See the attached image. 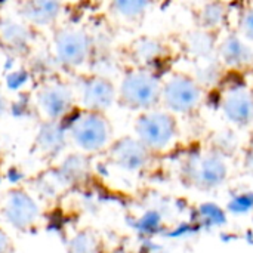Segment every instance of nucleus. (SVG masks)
<instances>
[{
	"label": "nucleus",
	"instance_id": "obj_19",
	"mask_svg": "<svg viewBox=\"0 0 253 253\" xmlns=\"http://www.w3.org/2000/svg\"><path fill=\"white\" fill-rule=\"evenodd\" d=\"M228 7L224 0H209L197 12L199 28L219 34L228 21Z\"/></svg>",
	"mask_w": 253,
	"mask_h": 253
},
{
	"label": "nucleus",
	"instance_id": "obj_27",
	"mask_svg": "<svg viewBox=\"0 0 253 253\" xmlns=\"http://www.w3.org/2000/svg\"><path fill=\"white\" fill-rule=\"evenodd\" d=\"M0 253H13V242L7 231L0 227Z\"/></svg>",
	"mask_w": 253,
	"mask_h": 253
},
{
	"label": "nucleus",
	"instance_id": "obj_4",
	"mask_svg": "<svg viewBox=\"0 0 253 253\" xmlns=\"http://www.w3.org/2000/svg\"><path fill=\"white\" fill-rule=\"evenodd\" d=\"M206 87L187 71L170 70L162 74L160 107L173 116H191L205 102Z\"/></svg>",
	"mask_w": 253,
	"mask_h": 253
},
{
	"label": "nucleus",
	"instance_id": "obj_12",
	"mask_svg": "<svg viewBox=\"0 0 253 253\" xmlns=\"http://www.w3.org/2000/svg\"><path fill=\"white\" fill-rule=\"evenodd\" d=\"M216 55L224 70L248 71L253 68V44L237 30L218 34Z\"/></svg>",
	"mask_w": 253,
	"mask_h": 253
},
{
	"label": "nucleus",
	"instance_id": "obj_20",
	"mask_svg": "<svg viewBox=\"0 0 253 253\" xmlns=\"http://www.w3.org/2000/svg\"><path fill=\"white\" fill-rule=\"evenodd\" d=\"M156 0H110V12L125 24H138L153 9Z\"/></svg>",
	"mask_w": 253,
	"mask_h": 253
},
{
	"label": "nucleus",
	"instance_id": "obj_17",
	"mask_svg": "<svg viewBox=\"0 0 253 253\" xmlns=\"http://www.w3.org/2000/svg\"><path fill=\"white\" fill-rule=\"evenodd\" d=\"M37 150L50 159H59L65 148L70 145L65 122L43 120L34 138Z\"/></svg>",
	"mask_w": 253,
	"mask_h": 253
},
{
	"label": "nucleus",
	"instance_id": "obj_8",
	"mask_svg": "<svg viewBox=\"0 0 253 253\" xmlns=\"http://www.w3.org/2000/svg\"><path fill=\"white\" fill-rule=\"evenodd\" d=\"M218 110L224 120L237 129L253 126V86L234 80L222 86L218 95Z\"/></svg>",
	"mask_w": 253,
	"mask_h": 253
},
{
	"label": "nucleus",
	"instance_id": "obj_2",
	"mask_svg": "<svg viewBox=\"0 0 253 253\" xmlns=\"http://www.w3.org/2000/svg\"><path fill=\"white\" fill-rule=\"evenodd\" d=\"M70 144L80 153L92 156L105 153L113 144V126L105 113L77 108L65 120Z\"/></svg>",
	"mask_w": 253,
	"mask_h": 253
},
{
	"label": "nucleus",
	"instance_id": "obj_29",
	"mask_svg": "<svg viewBox=\"0 0 253 253\" xmlns=\"http://www.w3.org/2000/svg\"><path fill=\"white\" fill-rule=\"evenodd\" d=\"M245 165L246 168L253 173V133L251 141H249V145H248V150H246V156H245Z\"/></svg>",
	"mask_w": 253,
	"mask_h": 253
},
{
	"label": "nucleus",
	"instance_id": "obj_18",
	"mask_svg": "<svg viewBox=\"0 0 253 253\" xmlns=\"http://www.w3.org/2000/svg\"><path fill=\"white\" fill-rule=\"evenodd\" d=\"M216 44H218V34L197 28L187 34L182 47L185 50L187 58L191 61L193 67H197L218 59Z\"/></svg>",
	"mask_w": 253,
	"mask_h": 253
},
{
	"label": "nucleus",
	"instance_id": "obj_11",
	"mask_svg": "<svg viewBox=\"0 0 253 253\" xmlns=\"http://www.w3.org/2000/svg\"><path fill=\"white\" fill-rule=\"evenodd\" d=\"M105 153L108 162L125 173L144 172L154 156L136 136H123L113 141Z\"/></svg>",
	"mask_w": 253,
	"mask_h": 253
},
{
	"label": "nucleus",
	"instance_id": "obj_30",
	"mask_svg": "<svg viewBox=\"0 0 253 253\" xmlns=\"http://www.w3.org/2000/svg\"><path fill=\"white\" fill-rule=\"evenodd\" d=\"M9 52H6V49L1 46V43H0V70H3L4 68V64H6V61H7V58H9Z\"/></svg>",
	"mask_w": 253,
	"mask_h": 253
},
{
	"label": "nucleus",
	"instance_id": "obj_1",
	"mask_svg": "<svg viewBox=\"0 0 253 253\" xmlns=\"http://www.w3.org/2000/svg\"><path fill=\"white\" fill-rule=\"evenodd\" d=\"M58 68L67 71H82L89 68L95 53V37L83 27L62 25L53 30L49 47Z\"/></svg>",
	"mask_w": 253,
	"mask_h": 253
},
{
	"label": "nucleus",
	"instance_id": "obj_6",
	"mask_svg": "<svg viewBox=\"0 0 253 253\" xmlns=\"http://www.w3.org/2000/svg\"><path fill=\"white\" fill-rule=\"evenodd\" d=\"M31 104L42 120L50 122H65L79 108L74 84L56 76L44 77L39 83Z\"/></svg>",
	"mask_w": 253,
	"mask_h": 253
},
{
	"label": "nucleus",
	"instance_id": "obj_7",
	"mask_svg": "<svg viewBox=\"0 0 253 253\" xmlns=\"http://www.w3.org/2000/svg\"><path fill=\"white\" fill-rule=\"evenodd\" d=\"M230 173L227 156L212 148L190 153L182 165V179L199 190H215L224 185Z\"/></svg>",
	"mask_w": 253,
	"mask_h": 253
},
{
	"label": "nucleus",
	"instance_id": "obj_9",
	"mask_svg": "<svg viewBox=\"0 0 253 253\" xmlns=\"http://www.w3.org/2000/svg\"><path fill=\"white\" fill-rule=\"evenodd\" d=\"M73 84L79 108L107 113L117 104V84L108 76L87 71L80 74Z\"/></svg>",
	"mask_w": 253,
	"mask_h": 253
},
{
	"label": "nucleus",
	"instance_id": "obj_23",
	"mask_svg": "<svg viewBox=\"0 0 253 253\" xmlns=\"http://www.w3.org/2000/svg\"><path fill=\"white\" fill-rule=\"evenodd\" d=\"M236 30L253 44V4H249L242 10Z\"/></svg>",
	"mask_w": 253,
	"mask_h": 253
},
{
	"label": "nucleus",
	"instance_id": "obj_26",
	"mask_svg": "<svg viewBox=\"0 0 253 253\" xmlns=\"http://www.w3.org/2000/svg\"><path fill=\"white\" fill-rule=\"evenodd\" d=\"M160 224H162L160 215L156 212H148L139 219L138 230L144 234H153V233H156V230L160 228Z\"/></svg>",
	"mask_w": 253,
	"mask_h": 253
},
{
	"label": "nucleus",
	"instance_id": "obj_25",
	"mask_svg": "<svg viewBox=\"0 0 253 253\" xmlns=\"http://www.w3.org/2000/svg\"><path fill=\"white\" fill-rule=\"evenodd\" d=\"M230 211H233L234 213H246L253 209V193H243L236 196L230 205H228Z\"/></svg>",
	"mask_w": 253,
	"mask_h": 253
},
{
	"label": "nucleus",
	"instance_id": "obj_5",
	"mask_svg": "<svg viewBox=\"0 0 253 253\" xmlns=\"http://www.w3.org/2000/svg\"><path fill=\"white\" fill-rule=\"evenodd\" d=\"M133 130L135 136L154 156L169 153L179 139L178 117L162 107L138 113Z\"/></svg>",
	"mask_w": 253,
	"mask_h": 253
},
{
	"label": "nucleus",
	"instance_id": "obj_24",
	"mask_svg": "<svg viewBox=\"0 0 253 253\" xmlns=\"http://www.w3.org/2000/svg\"><path fill=\"white\" fill-rule=\"evenodd\" d=\"M200 219L203 224L208 225H219L221 222H224L225 215L221 209H218L213 205H203L200 208Z\"/></svg>",
	"mask_w": 253,
	"mask_h": 253
},
{
	"label": "nucleus",
	"instance_id": "obj_3",
	"mask_svg": "<svg viewBox=\"0 0 253 253\" xmlns=\"http://www.w3.org/2000/svg\"><path fill=\"white\" fill-rule=\"evenodd\" d=\"M160 95L162 74L157 70L129 65L117 83V102L136 113L160 107Z\"/></svg>",
	"mask_w": 253,
	"mask_h": 253
},
{
	"label": "nucleus",
	"instance_id": "obj_16",
	"mask_svg": "<svg viewBox=\"0 0 253 253\" xmlns=\"http://www.w3.org/2000/svg\"><path fill=\"white\" fill-rule=\"evenodd\" d=\"M59 162L50 172V179L58 187H74L87 181L90 175L89 156L80 151L58 159Z\"/></svg>",
	"mask_w": 253,
	"mask_h": 253
},
{
	"label": "nucleus",
	"instance_id": "obj_21",
	"mask_svg": "<svg viewBox=\"0 0 253 253\" xmlns=\"http://www.w3.org/2000/svg\"><path fill=\"white\" fill-rule=\"evenodd\" d=\"M67 248L68 253H98L99 239L90 230H80L68 239Z\"/></svg>",
	"mask_w": 253,
	"mask_h": 253
},
{
	"label": "nucleus",
	"instance_id": "obj_28",
	"mask_svg": "<svg viewBox=\"0 0 253 253\" xmlns=\"http://www.w3.org/2000/svg\"><path fill=\"white\" fill-rule=\"evenodd\" d=\"M10 110V102L9 98L6 95V92L3 90V87L0 86V119Z\"/></svg>",
	"mask_w": 253,
	"mask_h": 253
},
{
	"label": "nucleus",
	"instance_id": "obj_15",
	"mask_svg": "<svg viewBox=\"0 0 253 253\" xmlns=\"http://www.w3.org/2000/svg\"><path fill=\"white\" fill-rule=\"evenodd\" d=\"M62 12V0H18L16 7V13L34 30L56 27Z\"/></svg>",
	"mask_w": 253,
	"mask_h": 253
},
{
	"label": "nucleus",
	"instance_id": "obj_31",
	"mask_svg": "<svg viewBox=\"0 0 253 253\" xmlns=\"http://www.w3.org/2000/svg\"><path fill=\"white\" fill-rule=\"evenodd\" d=\"M252 71H253V68H252Z\"/></svg>",
	"mask_w": 253,
	"mask_h": 253
},
{
	"label": "nucleus",
	"instance_id": "obj_10",
	"mask_svg": "<svg viewBox=\"0 0 253 253\" xmlns=\"http://www.w3.org/2000/svg\"><path fill=\"white\" fill-rule=\"evenodd\" d=\"M1 219L16 231L33 230L42 216L37 199L24 188L9 190L0 202Z\"/></svg>",
	"mask_w": 253,
	"mask_h": 253
},
{
	"label": "nucleus",
	"instance_id": "obj_13",
	"mask_svg": "<svg viewBox=\"0 0 253 253\" xmlns=\"http://www.w3.org/2000/svg\"><path fill=\"white\" fill-rule=\"evenodd\" d=\"M36 30L18 13L0 15V43L13 56H25L33 52Z\"/></svg>",
	"mask_w": 253,
	"mask_h": 253
},
{
	"label": "nucleus",
	"instance_id": "obj_22",
	"mask_svg": "<svg viewBox=\"0 0 253 253\" xmlns=\"http://www.w3.org/2000/svg\"><path fill=\"white\" fill-rule=\"evenodd\" d=\"M33 71L28 68H18L13 67L12 70L4 73V86L10 92H22L27 86H30V82L33 79Z\"/></svg>",
	"mask_w": 253,
	"mask_h": 253
},
{
	"label": "nucleus",
	"instance_id": "obj_14",
	"mask_svg": "<svg viewBox=\"0 0 253 253\" xmlns=\"http://www.w3.org/2000/svg\"><path fill=\"white\" fill-rule=\"evenodd\" d=\"M170 55L169 46L159 37L141 36L127 47V59L130 67H142L157 70L168 61Z\"/></svg>",
	"mask_w": 253,
	"mask_h": 253
}]
</instances>
